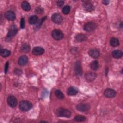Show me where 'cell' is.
<instances>
[{
    "label": "cell",
    "mask_w": 123,
    "mask_h": 123,
    "mask_svg": "<svg viewBox=\"0 0 123 123\" xmlns=\"http://www.w3.org/2000/svg\"><path fill=\"white\" fill-rule=\"evenodd\" d=\"M25 20L23 18H22L21 19L20 21V26L21 28H24L25 27Z\"/></svg>",
    "instance_id": "cell-29"
},
{
    "label": "cell",
    "mask_w": 123,
    "mask_h": 123,
    "mask_svg": "<svg viewBox=\"0 0 123 123\" xmlns=\"http://www.w3.org/2000/svg\"><path fill=\"white\" fill-rule=\"evenodd\" d=\"M70 11V7L68 5H65L62 9V12L64 14H67L69 13Z\"/></svg>",
    "instance_id": "cell-28"
},
{
    "label": "cell",
    "mask_w": 123,
    "mask_h": 123,
    "mask_svg": "<svg viewBox=\"0 0 123 123\" xmlns=\"http://www.w3.org/2000/svg\"><path fill=\"white\" fill-rule=\"evenodd\" d=\"M52 21L56 24H60L62 22V18L59 13H54L51 16Z\"/></svg>",
    "instance_id": "cell-11"
},
{
    "label": "cell",
    "mask_w": 123,
    "mask_h": 123,
    "mask_svg": "<svg viewBox=\"0 0 123 123\" xmlns=\"http://www.w3.org/2000/svg\"><path fill=\"white\" fill-rule=\"evenodd\" d=\"M74 72L76 75L80 76L82 74V70L80 62L78 61H76L74 64Z\"/></svg>",
    "instance_id": "cell-9"
},
{
    "label": "cell",
    "mask_w": 123,
    "mask_h": 123,
    "mask_svg": "<svg viewBox=\"0 0 123 123\" xmlns=\"http://www.w3.org/2000/svg\"><path fill=\"white\" fill-rule=\"evenodd\" d=\"M28 62V58L25 55L22 56L20 57L18 60V64L20 65L24 66Z\"/></svg>",
    "instance_id": "cell-16"
},
{
    "label": "cell",
    "mask_w": 123,
    "mask_h": 123,
    "mask_svg": "<svg viewBox=\"0 0 123 123\" xmlns=\"http://www.w3.org/2000/svg\"><path fill=\"white\" fill-rule=\"evenodd\" d=\"M51 35L53 38L57 40L62 39L63 37V34L62 31L59 29H55L52 31Z\"/></svg>",
    "instance_id": "cell-3"
},
{
    "label": "cell",
    "mask_w": 123,
    "mask_h": 123,
    "mask_svg": "<svg viewBox=\"0 0 123 123\" xmlns=\"http://www.w3.org/2000/svg\"><path fill=\"white\" fill-rule=\"evenodd\" d=\"M7 103L8 105L12 107H15L17 104V99L13 96H10L7 98Z\"/></svg>",
    "instance_id": "cell-7"
},
{
    "label": "cell",
    "mask_w": 123,
    "mask_h": 123,
    "mask_svg": "<svg viewBox=\"0 0 123 123\" xmlns=\"http://www.w3.org/2000/svg\"><path fill=\"white\" fill-rule=\"evenodd\" d=\"M96 28V25L95 23L90 22L86 23L84 26V29L87 32L94 31Z\"/></svg>",
    "instance_id": "cell-4"
},
{
    "label": "cell",
    "mask_w": 123,
    "mask_h": 123,
    "mask_svg": "<svg viewBox=\"0 0 123 123\" xmlns=\"http://www.w3.org/2000/svg\"><path fill=\"white\" fill-rule=\"evenodd\" d=\"M11 54L10 50L6 49H1L0 55L3 57H7L9 56Z\"/></svg>",
    "instance_id": "cell-23"
},
{
    "label": "cell",
    "mask_w": 123,
    "mask_h": 123,
    "mask_svg": "<svg viewBox=\"0 0 123 123\" xmlns=\"http://www.w3.org/2000/svg\"><path fill=\"white\" fill-rule=\"evenodd\" d=\"M86 119V117L81 115H76L74 118V120L76 122H83L85 121Z\"/></svg>",
    "instance_id": "cell-26"
},
{
    "label": "cell",
    "mask_w": 123,
    "mask_h": 123,
    "mask_svg": "<svg viewBox=\"0 0 123 123\" xmlns=\"http://www.w3.org/2000/svg\"><path fill=\"white\" fill-rule=\"evenodd\" d=\"M17 32V28L16 25H12L10 26V27L9 29V31L7 34L8 37L11 38V37H14L16 34Z\"/></svg>",
    "instance_id": "cell-5"
},
{
    "label": "cell",
    "mask_w": 123,
    "mask_h": 123,
    "mask_svg": "<svg viewBox=\"0 0 123 123\" xmlns=\"http://www.w3.org/2000/svg\"><path fill=\"white\" fill-rule=\"evenodd\" d=\"M88 53V54L90 55V56H91L93 58H97L100 55L99 51L95 49H90Z\"/></svg>",
    "instance_id": "cell-14"
},
{
    "label": "cell",
    "mask_w": 123,
    "mask_h": 123,
    "mask_svg": "<svg viewBox=\"0 0 123 123\" xmlns=\"http://www.w3.org/2000/svg\"><path fill=\"white\" fill-rule=\"evenodd\" d=\"M56 114L59 117H64L66 118H69L71 115L70 111L62 108H59L56 111Z\"/></svg>",
    "instance_id": "cell-1"
},
{
    "label": "cell",
    "mask_w": 123,
    "mask_h": 123,
    "mask_svg": "<svg viewBox=\"0 0 123 123\" xmlns=\"http://www.w3.org/2000/svg\"><path fill=\"white\" fill-rule=\"evenodd\" d=\"M38 21V17L36 15H32L29 18V23L31 25H34Z\"/></svg>",
    "instance_id": "cell-22"
},
{
    "label": "cell",
    "mask_w": 123,
    "mask_h": 123,
    "mask_svg": "<svg viewBox=\"0 0 123 123\" xmlns=\"http://www.w3.org/2000/svg\"><path fill=\"white\" fill-rule=\"evenodd\" d=\"M14 73L16 75H19L22 74V71L19 69H15V70H14Z\"/></svg>",
    "instance_id": "cell-31"
},
{
    "label": "cell",
    "mask_w": 123,
    "mask_h": 123,
    "mask_svg": "<svg viewBox=\"0 0 123 123\" xmlns=\"http://www.w3.org/2000/svg\"><path fill=\"white\" fill-rule=\"evenodd\" d=\"M112 56L114 58H115L116 59H119V58H120L121 57H122L123 52L120 50L116 49V50H114L112 52Z\"/></svg>",
    "instance_id": "cell-18"
},
{
    "label": "cell",
    "mask_w": 123,
    "mask_h": 123,
    "mask_svg": "<svg viewBox=\"0 0 123 123\" xmlns=\"http://www.w3.org/2000/svg\"><path fill=\"white\" fill-rule=\"evenodd\" d=\"M104 96L109 98H112L114 97L116 95V91L111 88H107L104 92Z\"/></svg>",
    "instance_id": "cell-8"
},
{
    "label": "cell",
    "mask_w": 123,
    "mask_h": 123,
    "mask_svg": "<svg viewBox=\"0 0 123 123\" xmlns=\"http://www.w3.org/2000/svg\"><path fill=\"white\" fill-rule=\"evenodd\" d=\"M96 74L95 73L89 72L86 73L85 75V77L87 81L91 82L93 81L96 77Z\"/></svg>",
    "instance_id": "cell-10"
},
{
    "label": "cell",
    "mask_w": 123,
    "mask_h": 123,
    "mask_svg": "<svg viewBox=\"0 0 123 123\" xmlns=\"http://www.w3.org/2000/svg\"><path fill=\"white\" fill-rule=\"evenodd\" d=\"M90 108V105L87 103H80L76 106V109L82 112L88 111Z\"/></svg>",
    "instance_id": "cell-6"
},
{
    "label": "cell",
    "mask_w": 123,
    "mask_h": 123,
    "mask_svg": "<svg viewBox=\"0 0 123 123\" xmlns=\"http://www.w3.org/2000/svg\"><path fill=\"white\" fill-rule=\"evenodd\" d=\"M84 8L87 11L91 12L94 10L93 5L88 1H85L83 3Z\"/></svg>",
    "instance_id": "cell-15"
},
{
    "label": "cell",
    "mask_w": 123,
    "mask_h": 123,
    "mask_svg": "<svg viewBox=\"0 0 123 123\" xmlns=\"http://www.w3.org/2000/svg\"><path fill=\"white\" fill-rule=\"evenodd\" d=\"M55 94L56 96L58 98H59L60 99H63L64 98V95H63V94L60 90H56L55 91Z\"/></svg>",
    "instance_id": "cell-27"
},
{
    "label": "cell",
    "mask_w": 123,
    "mask_h": 123,
    "mask_svg": "<svg viewBox=\"0 0 123 123\" xmlns=\"http://www.w3.org/2000/svg\"><path fill=\"white\" fill-rule=\"evenodd\" d=\"M75 39L78 42H83L87 39V37L83 34H79L75 36Z\"/></svg>",
    "instance_id": "cell-17"
},
{
    "label": "cell",
    "mask_w": 123,
    "mask_h": 123,
    "mask_svg": "<svg viewBox=\"0 0 123 123\" xmlns=\"http://www.w3.org/2000/svg\"><path fill=\"white\" fill-rule=\"evenodd\" d=\"M36 12L37 13H40L43 12V9L41 7H37L36 9Z\"/></svg>",
    "instance_id": "cell-30"
},
{
    "label": "cell",
    "mask_w": 123,
    "mask_h": 123,
    "mask_svg": "<svg viewBox=\"0 0 123 123\" xmlns=\"http://www.w3.org/2000/svg\"><path fill=\"white\" fill-rule=\"evenodd\" d=\"M64 3V1L62 0H59L57 2V5L59 7H61L63 5Z\"/></svg>",
    "instance_id": "cell-33"
},
{
    "label": "cell",
    "mask_w": 123,
    "mask_h": 123,
    "mask_svg": "<svg viewBox=\"0 0 123 123\" xmlns=\"http://www.w3.org/2000/svg\"><path fill=\"white\" fill-rule=\"evenodd\" d=\"M8 68H9V62H7L5 64V68H4V72L5 74H7V72H8Z\"/></svg>",
    "instance_id": "cell-32"
},
{
    "label": "cell",
    "mask_w": 123,
    "mask_h": 123,
    "mask_svg": "<svg viewBox=\"0 0 123 123\" xmlns=\"http://www.w3.org/2000/svg\"><path fill=\"white\" fill-rule=\"evenodd\" d=\"M102 3L105 5H107L109 4V0H103V1H102Z\"/></svg>",
    "instance_id": "cell-34"
},
{
    "label": "cell",
    "mask_w": 123,
    "mask_h": 123,
    "mask_svg": "<svg viewBox=\"0 0 123 123\" xmlns=\"http://www.w3.org/2000/svg\"><path fill=\"white\" fill-rule=\"evenodd\" d=\"M21 50L23 52H28L30 50V47L26 44H24L21 46Z\"/></svg>",
    "instance_id": "cell-25"
},
{
    "label": "cell",
    "mask_w": 123,
    "mask_h": 123,
    "mask_svg": "<svg viewBox=\"0 0 123 123\" xmlns=\"http://www.w3.org/2000/svg\"><path fill=\"white\" fill-rule=\"evenodd\" d=\"M44 52L43 48L40 47H36L33 48L32 50V53L35 55H40Z\"/></svg>",
    "instance_id": "cell-13"
},
{
    "label": "cell",
    "mask_w": 123,
    "mask_h": 123,
    "mask_svg": "<svg viewBox=\"0 0 123 123\" xmlns=\"http://www.w3.org/2000/svg\"><path fill=\"white\" fill-rule=\"evenodd\" d=\"M4 16L7 20L10 21H13L16 18L15 13L13 12L10 11L6 12L4 14Z\"/></svg>",
    "instance_id": "cell-12"
},
{
    "label": "cell",
    "mask_w": 123,
    "mask_h": 123,
    "mask_svg": "<svg viewBox=\"0 0 123 123\" xmlns=\"http://www.w3.org/2000/svg\"><path fill=\"white\" fill-rule=\"evenodd\" d=\"M77 90L74 87H69L67 91V93L69 96H74L77 94Z\"/></svg>",
    "instance_id": "cell-19"
},
{
    "label": "cell",
    "mask_w": 123,
    "mask_h": 123,
    "mask_svg": "<svg viewBox=\"0 0 123 123\" xmlns=\"http://www.w3.org/2000/svg\"><path fill=\"white\" fill-rule=\"evenodd\" d=\"M110 45L112 47H117L119 45V40L115 37H112L111 38L110 41Z\"/></svg>",
    "instance_id": "cell-20"
},
{
    "label": "cell",
    "mask_w": 123,
    "mask_h": 123,
    "mask_svg": "<svg viewBox=\"0 0 123 123\" xmlns=\"http://www.w3.org/2000/svg\"><path fill=\"white\" fill-rule=\"evenodd\" d=\"M99 67V64L97 61H93L90 64V68L93 70H97Z\"/></svg>",
    "instance_id": "cell-24"
},
{
    "label": "cell",
    "mask_w": 123,
    "mask_h": 123,
    "mask_svg": "<svg viewBox=\"0 0 123 123\" xmlns=\"http://www.w3.org/2000/svg\"><path fill=\"white\" fill-rule=\"evenodd\" d=\"M21 7L22 9L25 11H28L30 10L31 7L28 2L26 1H23L21 4Z\"/></svg>",
    "instance_id": "cell-21"
},
{
    "label": "cell",
    "mask_w": 123,
    "mask_h": 123,
    "mask_svg": "<svg viewBox=\"0 0 123 123\" xmlns=\"http://www.w3.org/2000/svg\"><path fill=\"white\" fill-rule=\"evenodd\" d=\"M19 108L23 111H27L30 110L32 107L31 102L26 100H23L19 103Z\"/></svg>",
    "instance_id": "cell-2"
}]
</instances>
